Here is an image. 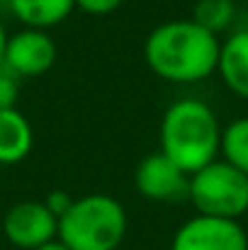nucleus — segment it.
Instances as JSON below:
<instances>
[{
  "label": "nucleus",
  "mask_w": 248,
  "mask_h": 250,
  "mask_svg": "<svg viewBox=\"0 0 248 250\" xmlns=\"http://www.w3.org/2000/svg\"><path fill=\"white\" fill-rule=\"evenodd\" d=\"M2 233L15 248L37 250L59 238V219L44 202H17L2 216Z\"/></svg>",
  "instance_id": "nucleus-5"
},
{
  "label": "nucleus",
  "mask_w": 248,
  "mask_h": 250,
  "mask_svg": "<svg viewBox=\"0 0 248 250\" xmlns=\"http://www.w3.org/2000/svg\"><path fill=\"white\" fill-rule=\"evenodd\" d=\"M170 250H248V236L234 219L197 214L175 231Z\"/></svg>",
  "instance_id": "nucleus-7"
},
{
  "label": "nucleus",
  "mask_w": 248,
  "mask_h": 250,
  "mask_svg": "<svg viewBox=\"0 0 248 250\" xmlns=\"http://www.w3.org/2000/svg\"><path fill=\"white\" fill-rule=\"evenodd\" d=\"M10 10L24 27L49 32L68 20L76 10V0H10Z\"/></svg>",
  "instance_id": "nucleus-11"
},
{
  "label": "nucleus",
  "mask_w": 248,
  "mask_h": 250,
  "mask_svg": "<svg viewBox=\"0 0 248 250\" xmlns=\"http://www.w3.org/2000/svg\"><path fill=\"white\" fill-rule=\"evenodd\" d=\"M5 44H7V32L0 22V66H2V54H5Z\"/></svg>",
  "instance_id": "nucleus-17"
},
{
  "label": "nucleus",
  "mask_w": 248,
  "mask_h": 250,
  "mask_svg": "<svg viewBox=\"0 0 248 250\" xmlns=\"http://www.w3.org/2000/svg\"><path fill=\"white\" fill-rule=\"evenodd\" d=\"M20 78L12 76L7 68L0 71V109H12L20 97Z\"/></svg>",
  "instance_id": "nucleus-14"
},
{
  "label": "nucleus",
  "mask_w": 248,
  "mask_h": 250,
  "mask_svg": "<svg viewBox=\"0 0 248 250\" xmlns=\"http://www.w3.org/2000/svg\"><path fill=\"white\" fill-rule=\"evenodd\" d=\"M217 73L234 95L248 100V29H239L222 42Z\"/></svg>",
  "instance_id": "nucleus-9"
},
{
  "label": "nucleus",
  "mask_w": 248,
  "mask_h": 250,
  "mask_svg": "<svg viewBox=\"0 0 248 250\" xmlns=\"http://www.w3.org/2000/svg\"><path fill=\"white\" fill-rule=\"evenodd\" d=\"M222 161L248 175V117H239L222 129Z\"/></svg>",
  "instance_id": "nucleus-13"
},
{
  "label": "nucleus",
  "mask_w": 248,
  "mask_h": 250,
  "mask_svg": "<svg viewBox=\"0 0 248 250\" xmlns=\"http://www.w3.org/2000/svg\"><path fill=\"white\" fill-rule=\"evenodd\" d=\"M187 197L197 214L239 221L248 211V175L217 158L190 175Z\"/></svg>",
  "instance_id": "nucleus-4"
},
{
  "label": "nucleus",
  "mask_w": 248,
  "mask_h": 250,
  "mask_svg": "<svg viewBox=\"0 0 248 250\" xmlns=\"http://www.w3.org/2000/svg\"><path fill=\"white\" fill-rule=\"evenodd\" d=\"M222 129L217 112L204 100H175L161 119V153L192 175L219 158Z\"/></svg>",
  "instance_id": "nucleus-2"
},
{
  "label": "nucleus",
  "mask_w": 248,
  "mask_h": 250,
  "mask_svg": "<svg viewBox=\"0 0 248 250\" xmlns=\"http://www.w3.org/2000/svg\"><path fill=\"white\" fill-rule=\"evenodd\" d=\"M34 146L29 119L17 109H0V166L22 163Z\"/></svg>",
  "instance_id": "nucleus-10"
},
{
  "label": "nucleus",
  "mask_w": 248,
  "mask_h": 250,
  "mask_svg": "<svg viewBox=\"0 0 248 250\" xmlns=\"http://www.w3.org/2000/svg\"><path fill=\"white\" fill-rule=\"evenodd\" d=\"M59 49L49 32L22 27L15 34H7L2 66L17 78H34L44 76L56 63Z\"/></svg>",
  "instance_id": "nucleus-6"
},
{
  "label": "nucleus",
  "mask_w": 248,
  "mask_h": 250,
  "mask_svg": "<svg viewBox=\"0 0 248 250\" xmlns=\"http://www.w3.org/2000/svg\"><path fill=\"white\" fill-rule=\"evenodd\" d=\"M219 37L195 20H165L144 42V61L154 76L165 83L192 85L217 73Z\"/></svg>",
  "instance_id": "nucleus-1"
},
{
  "label": "nucleus",
  "mask_w": 248,
  "mask_h": 250,
  "mask_svg": "<svg viewBox=\"0 0 248 250\" xmlns=\"http://www.w3.org/2000/svg\"><path fill=\"white\" fill-rule=\"evenodd\" d=\"M122 5H124V0H76V7L78 10H83L85 15H95V17L112 15Z\"/></svg>",
  "instance_id": "nucleus-15"
},
{
  "label": "nucleus",
  "mask_w": 248,
  "mask_h": 250,
  "mask_svg": "<svg viewBox=\"0 0 248 250\" xmlns=\"http://www.w3.org/2000/svg\"><path fill=\"white\" fill-rule=\"evenodd\" d=\"M73 199H76V197H71L68 192H64V189H54V192H49V197L44 199V204L49 207V211H51L56 219H61V216L71 209Z\"/></svg>",
  "instance_id": "nucleus-16"
},
{
  "label": "nucleus",
  "mask_w": 248,
  "mask_h": 250,
  "mask_svg": "<svg viewBox=\"0 0 248 250\" xmlns=\"http://www.w3.org/2000/svg\"><path fill=\"white\" fill-rule=\"evenodd\" d=\"M37 250H68V248L56 238V241H51V243H46V246H42V248H37Z\"/></svg>",
  "instance_id": "nucleus-18"
},
{
  "label": "nucleus",
  "mask_w": 248,
  "mask_h": 250,
  "mask_svg": "<svg viewBox=\"0 0 248 250\" xmlns=\"http://www.w3.org/2000/svg\"><path fill=\"white\" fill-rule=\"evenodd\" d=\"M127 226L122 202L102 192L83 194L59 219V241L68 250H117Z\"/></svg>",
  "instance_id": "nucleus-3"
},
{
  "label": "nucleus",
  "mask_w": 248,
  "mask_h": 250,
  "mask_svg": "<svg viewBox=\"0 0 248 250\" xmlns=\"http://www.w3.org/2000/svg\"><path fill=\"white\" fill-rule=\"evenodd\" d=\"M236 17V2L234 0H197L192 7V17L200 27H204L212 34H222L234 24Z\"/></svg>",
  "instance_id": "nucleus-12"
},
{
  "label": "nucleus",
  "mask_w": 248,
  "mask_h": 250,
  "mask_svg": "<svg viewBox=\"0 0 248 250\" xmlns=\"http://www.w3.org/2000/svg\"><path fill=\"white\" fill-rule=\"evenodd\" d=\"M134 187L149 202H178L187 197L190 175L161 151H154L144 156L134 170Z\"/></svg>",
  "instance_id": "nucleus-8"
}]
</instances>
